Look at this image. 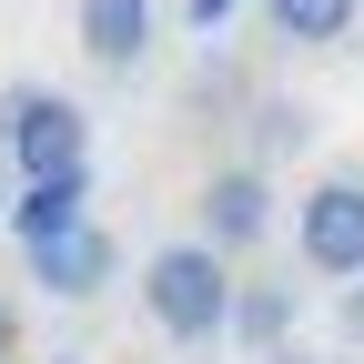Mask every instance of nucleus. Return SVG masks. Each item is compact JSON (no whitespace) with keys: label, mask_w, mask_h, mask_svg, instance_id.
Segmentation results:
<instances>
[{"label":"nucleus","mask_w":364,"mask_h":364,"mask_svg":"<svg viewBox=\"0 0 364 364\" xmlns=\"http://www.w3.org/2000/svg\"><path fill=\"white\" fill-rule=\"evenodd\" d=\"M142 314L172 344H213L223 324H233V263H223L213 243H162L142 263Z\"/></svg>","instance_id":"nucleus-1"},{"label":"nucleus","mask_w":364,"mask_h":364,"mask_svg":"<svg viewBox=\"0 0 364 364\" xmlns=\"http://www.w3.org/2000/svg\"><path fill=\"white\" fill-rule=\"evenodd\" d=\"M0 162H11V182H81L91 172V122L61 91L21 81L11 102H0Z\"/></svg>","instance_id":"nucleus-2"},{"label":"nucleus","mask_w":364,"mask_h":364,"mask_svg":"<svg viewBox=\"0 0 364 364\" xmlns=\"http://www.w3.org/2000/svg\"><path fill=\"white\" fill-rule=\"evenodd\" d=\"M294 253H304V273H324V284H364V182L354 172H324L304 193Z\"/></svg>","instance_id":"nucleus-3"},{"label":"nucleus","mask_w":364,"mask_h":364,"mask_svg":"<svg viewBox=\"0 0 364 364\" xmlns=\"http://www.w3.org/2000/svg\"><path fill=\"white\" fill-rule=\"evenodd\" d=\"M193 223H203V243H213L223 263H233V253H253V243L273 233V182H263V162H223V172L203 182Z\"/></svg>","instance_id":"nucleus-4"},{"label":"nucleus","mask_w":364,"mask_h":364,"mask_svg":"<svg viewBox=\"0 0 364 364\" xmlns=\"http://www.w3.org/2000/svg\"><path fill=\"white\" fill-rule=\"evenodd\" d=\"M112 273H122V243L102 233V223H71V233L31 243V284H41V294H61V304H91Z\"/></svg>","instance_id":"nucleus-5"},{"label":"nucleus","mask_w":364,"mask_h":364,"mask_svg":"<svg viewBox=\"0 0 364 364\" xmlns=\"http://www.w3.org/2000/svg\"><path fill=\"white\" fill-rule=\"evenodd\" d=\"M81 51L102 71H132L152 51V0H81Z\"/></svg>","instance_id":"nucleus-6"},{"label":"nucleus","mask_w":364,"mask_h":364,"mask_svg":"<svg viewBox=\"0 0 364 364\" xmlns=\"http://www.w3.org/2000/svg\"><path fill=\"white\" fill-rule=\"evenodd\" d=\"M71 223H91V172H81V182H21V203H11L21 253L51 243V233H71Z\"/></svg>","instance_id":"nucleus-7"},{"label":"nucleus","mask_w":364,"mask_h":364,"mask_svg":"<svg viewBox=\"0 0 364 364\" xmlns=\"http://www.w3.org/2000/svg\"><path fill=\"white\" fill-rule=\"evenodd\" d=\"M284 334H294V284H233V344L273 354Z\"/></svg>","instance_id":"nucleus-8"},{"label":"nucleus","mask_w":364,"mask_h":364,"mask_svg":"<svg viewBox=\"0 0 364 364\" xmlns=\"http://www.w3.org/2000/svg\"><path fill=\"white\" fill-rule=\"evenodd\" d=\"M354 11H364V0H263V21L284 31V41H304V51L344 41V31H354Z\"/></svg>","instance_id":"nucleus-9"},{"label":"nucleus","mask_w":364,"mask_h":364,"mask_svg":"<svg viewBox=\"0 0 364 364\" xmlns=\"http://www.w3.org/2000/svg\"><path fill=\"white\" fill-rule=\"evenodd\" d=\"M233 11H243V0H182V21H193V31H223Z\"/></svg>","instance_id":"nucleus-10"},{"label":"nucleus","mask_w":364,"mask_h":364,"mask_svg":"<svg viewBox=\"0 0 364 364\" xmlns=\"http://www.w3.org/2000/svg\"><path fill=\"white\" fill-rule=\"evenodd\" d=\"M11 203H21V193H11V162H0V223H11Z\"/></svg>","instance_id":"nucleus-11"},{"label":"nucleus","mask_w":364,"mask_h":364,"mask_svg":"<svg viewBox=\"0 0 364 364\" xmlns=\"http://www.w3.org/2000/svg\"><path fill=\"white\" fill-rule=\"evenodd\" d=\"M0 364H11V314H0Z\"/></svg>","instance_id":"nucleus-12"}]
</instances>
